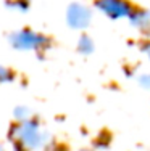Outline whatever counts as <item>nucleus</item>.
Returning a JSON list of instances; mask_svg holds the SVG:
<instances>
[{"mask_svg": "<svg viewBox=\"0 0 150 151\" xmlns=\"http://www.w3.org/2000/svg\"><path fill=\"white\" fill-rule=\"evenodd\" d=\"M10 137L13 138L15 146H20L21 151L39 150L45 143V135L42 134L39 124L34 119L21 121L16 127H13Z\"/></svg>", "mask_w": 150, "mask_h": 151, "instance_id": "nucleus-1", "label": "nucleus"}, {"mask_svg": "<svg viewBox=\"0 0 150 151\" xmlns=\"http://www.w3.org/2000/svg\"><path fill=\"white\" fill-rule=\"evenodd\" d=\"M10 42L16 50H23V52H29V50H45L49 47V39L45 35L34 32L31 29H23L12 34Z\"/></svg>", "mask_w": 150, "mask_h": 151, "instance_id": "nucleus-2", "label": "nucleus"}, {"mask_svg": "<svg viewBox=\"0 0 150 151\" xmlns=\"http://www.w3.org/2000/svg\"><path fill=\"white\" fill-rule=\"evenodd\" d=\"M95 8H99L105 16L112 19L129 18L134 12V6L128 0H95Z\"/></svg>", "mask_w": 150, "mask_h": 151, "instance_id": "nucleus-3", "label": "nucleus"}, {"mask_svg": "<svg viewBox=\"0 0 150 151\" xmlns=\"http://www.w3.org/2000/svg\"><path fill=\"white\" fill-rule=\"evenodd\" d=\"M92 19V13L87 6L81 5V3H73L68 6L66 12V21L73 29H84L89 26Z\"/></svg>", "mask_w": 150, "mask_h": 151, "instance_id": "nucleus-4", "label": "nucleus"}, {"mask_svg": "<svg viewBox=\"0 0 150 151\" xmlns=\"http://www.w3.org/2000/svg\"><path fill=\"white\" fill-rule=\"evenodd\" d=\"M129 21L134 27H137L142 34L150 35V12L142 8H134V12L131 13Z\"/></svg>", "mask_w": 150, "mask_h": 151, "instance_id": "nucleus-5", "label": "nucleus"}, {"mask_svg": "<svg viewBox=\"0 0 150 151\" xmlns=\"http://www.w3.org/2000/svg\"><path fill=\"white\" fill-rule=\"evenodd\" d=\"M94 42L91 40V37H87V35H81L79 42H78V50H79L81 53H84V55H89V53L94 52Z\"/></svg>", "mask_w": 150, "mask_h": 151, "instance_id": "nucleus-6", "label": "nucleus"}, {"mask_svg": "<svg viewBox=\"0 0 150 151\" xmlns=\"http://www.w3.org/2000/svg\"><path fill=\"white\" fill-rule=\"evenodd\" d=\"M13 79V73L12 71H8L7 68L0 66V84H3V82H8Z\"/></svg>", "mask_w": 150, "mask_h": 151, "instance_id": "nucleus-7", "label": "nucleus"}, {"mask_svg": "<svg viewBox=\"0 0 150 151\" xmlns=\"http://www.w3.org/2000/svg\"><path fill=\"white\" fill-rule=\"evenodd\" d=\"M139 82H141L145 88H150V74H142L141 79H139Z\"/></svg>", "mask_w": 150, "mask_h": 151, "instance_id": "nucleus-8", "label": "nucleus"}, {"mask_svg": "<svg viewBox=\"0 0 150 151\" xmlns=\"http://www.w3.org/2000/svg\"><path fill=\"white\" fill-rule=\"evenodd\" d=\"M142 52H144V53H147V56L150 58V42H149V44H145L144 47H142Z\"/></svg>", "mask_w": 150, "mask_h": 151, "instance_id": "nucleus-9", "label": "nucleus"}, {"mask_svg": "<svg viewBox=\"0 0 150 151\" xmlns=\"http://www.w3.org/2000/svg\"><path fill=\"white\" fill-rule=\"evenodd\" d=\"M83 151H86V150H83Z\"/></svg>", "mask_w": 150, "mask_h": 151, "instance_id": "nucleus-10", "label": "nucleus"}]
</instances>
